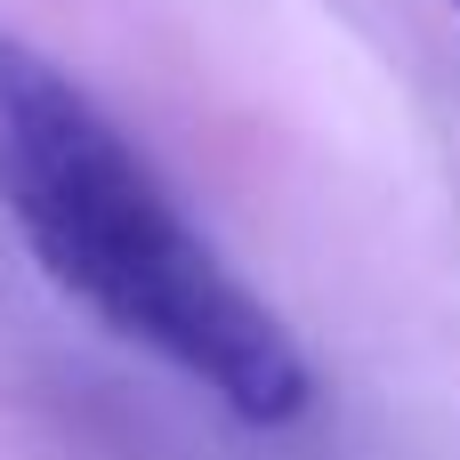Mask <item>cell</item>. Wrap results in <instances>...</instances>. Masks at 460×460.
<instances>
[{"label":"cell","instance_id":"cell-1","mask_svg":"<svg viewBox=\"0 0 460 460\" xmlns=\"http://www.w3.org/2000/svg\"><path fill=\"white\" fill-rule=\"evenodd\" d=\"M0 210L65 299L202 380L234 420L283 429L307 412L315 372L283 315L186 226L105 105L16 32H0Z\"/></svg>","mask_w":460,"mask_h":460},{"label":"cell","instance_id":"cell-2","mask_svg":"<svg viewBox=\"0 0 460 460\" xmlns=\"http://www.w3.org/2000/svg\"><path fill=\"white\" fill-rule=\"evenodd\" d=\"M453 8H460V0H453Z\"/></svg>","mask_w":460,"mask_h":460}]
</instances>
